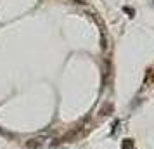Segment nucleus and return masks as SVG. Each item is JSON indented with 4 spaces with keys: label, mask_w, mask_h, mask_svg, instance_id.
I'll list each match as a JSON object with an SVG mask.
<instances>
[{
    "label": "nucleus",
    "mask_w": 154,
    "mask_h": 149,
    "mask_svg": "<svg viewBox=\"0 0 154 149\" xmlns=\"http://www.w3.org/2000/svg\"><path fill=\"white\" fill-rule=\"evenodd\" d=\"M43 142H45V139L35 137V139H29V141L26 142V147H28V149H42L43 147Z\"/></svg>",
    "instance_id": "obj_1"
},
{
    "label": "nucleus",
    "mask_w": 154,
    "mask_h": 149,
    "mask_svg": "<svg viewBox=\"0 0 154 149\" xmlns=\"http://www.w3.org/2000/svg\"><path fill=\"white\" fill-rule=\"evenodd\" d=\"M112 111H114V106H112V102H106L104 106L100 107V111H99V113H100V116H109Z\"/></svg>",
    "instance_id": "obj_2"
},
{
    "label": "nucleus",
    "mask_w": 154,
    "mask_h": 149,
    "mask_svg": "<svg viewBox=\"0 0 154 149\" xmlns=\"http://www.w3.org/2000/svg\"><path fill=\"white\" fill-rule=\"evenodd\" d=\"M121 149H133V141L132 139H125L121 144Z\"/></svg>",
    "instance_id": "obj_3"
},
{
    "label": "nucleus",
    "mask_w": 154,
    "mask_h": 149,
    "mask_svg": "<svg viewBox=\"0 0 154 149\" xmlns=\"http://www.w3.org/2000/svg\"><path fill=\"white\" fill-rule=\"evenodd\" d=\"M123 11H125V12H128V14H130V17H133V16H135V11H133L132 7H126V5H125V7H123Z\"/></svg>",
    "instance_id": "obj_4"
},
{
    "label": "nucleus",
    "mask_w": 154,
    "mask_h": 149,
    "mask_svg": "<svg viewBox=\"0 0 154 149\" xmlns=\"http://www.w3.org/2000/svg\"><path fill=\"white\" fill-rule=\"evenodd\" d=\"M0 134H2V135H5V137H9V139L12 137V134H9L7 130H4V128H0Z\"/></svg>",
    "instance_id": "obj_5"
}]
</instances>
